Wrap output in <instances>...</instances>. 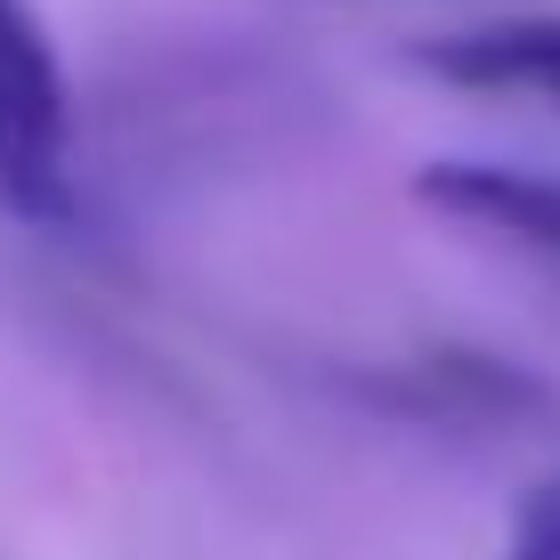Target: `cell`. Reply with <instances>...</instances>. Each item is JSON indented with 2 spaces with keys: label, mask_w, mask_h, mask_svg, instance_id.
Returning a JSON list of instances; mask_svg holds the SVG:
<instances>
[{
  "label": "cell",
  "mask_w": 560,
  "mask_h": 560,
  "mask_svg": "<svg viewBox=\"0 0 560 560\" xmlns=\"http://www.w3.org/2000/svg\"><path fill=\"white\" fill-rule=\"evenodd\" d=\"M0 211L25 228L73 220V90L33 0H0Z\"/></svg>",
  "instance_id": "1"
},
{
  "label": "cell",
  "mask_w": 560,
  "mask_h": 560,
  "mask_svg": "<svg viewBox=\"0 0 560 560\" xmlns=\"http://www.w3.org/2000/svg\"><path fill=\"white\" fill-rule=\"evenodd\" d=\"M415 203L447 211L463 228H488V236L560 268V179L552 171L488 163V154H439V163L415 171Z\"/></svg>",
  "instance_id": "2"
},
{
  "label": "cell",
  "mask_w": 560,
  "mask_h": 560,
  "mask_svg": "<svg viewBox=\"0 0 560 560\" xmlns=\"http://www.w3.org/2000/svg\"><path fill=\"white\" fill-rule=\"evenodd\" d=\"M415 66L463 90H528L560 106V16H504V25L447 33V42H422Z\"/></svg>",
  "instance_id": "3"
},
{
  "label": "cell",
  "mask_w": 560,
  "mask_h": 560,
  "mask_svg": "<svg viewBox=\"0 0 560 560\" xmlns=\"http://www.w3.org/2000/svg\"><path fill=\"white\" fill-rule=\"evenodd\" d=\"M495 560H560V471L512 512V536L495 545Z\"/></svg>",
  "instance_id": "4"
}]
</instances>
